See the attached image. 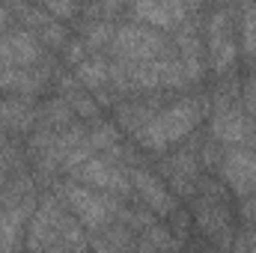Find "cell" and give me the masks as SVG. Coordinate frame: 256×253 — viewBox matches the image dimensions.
<instances>
[{"label": "cell", "instance_id": "6da1fadb", "mask_svg": "<svg viewBox=\"0 0 256 253\" xmlns=\"http://www.w3.org/2000/svg\"><path fill=\"white\" fill-rule=\"evenodd\" d=\"M84 224L63 206L57 194L42 196L36 212L27 220V238L24 248L30 250H84L90 248V238L84 236Z\"/></svg>", "mask_w": 256, "mask_h": 253}, {"label": "cell", "instance_id": "7a4b0ae2", "mask_svg": "<svg viewBox=\"0 0 256 253\" xmlns=\"http://www.w3.org/2000/svg\"><path fill=\"white\" fill-rule=\"evenodd\" d=\"M206 110H208L206 96H182L170 104H161L131 137L137 140V146H143L149 152H164V149L182 143L200 126Z\"/></svg>", "mask_w": 256, "mask_h": 253}, {"label": "cell", "instance_id": "3957f363", "mask_svg": "<svg viewBox=\"0 0 256 253\" xmlns=\"http://www.w3.org/2000/svg\"><path fill=\"white\" fill-rule=\"evenodd\" d=\"M226 185L214 179H196V206H194V224L196 230L214 244V248H232V212L226 206Z\"/></svg>", "mask_w": 256, "mask_h": 253}, {"label": "cell", "instance_id": "277c9868", "mask_svg": "<svg viewBox=\"0 0 256 253\" xmlns=\"http://www.w3.org/2000/svg\"><path fill=\"white\" fill-rule=\"evenodd\" d=\"M54 194L63 200V206L90 230V232H96V230L114 224L116 214H120V208H122L114 194L90 188V185H84V182H78V179H72V182H57Z\"/></svg>", "mask_w": 256, "mask_h": 253}, {"label": "cell", "instance_id": "5b68a950", "mask_svg": "<svg viewBox=\"0 0 256 253\" xmlns=\"http://www.w3.org/2000/svg\"><path fill=\"white\" fill-rule=\"evenodd\" d=\"M170 51H173L170 39H167L158 27H149V24H143V21L116 27L114 42H110V54H114L116 60H131V63L158 60V57H164V54H170Z\"/></svg>", "mask_w": 256, "mask_h": 253}, {"label": "cell", "instance_id": "8992f818", "mask_svg": "<svg viewBox=\"0 0 256 253\" xmlns=\"http://www.w3.org/2000/svg\"><path fill=\"white\" fill-rule=\"evenodd\" d=\"M72 179L90 185V188H98L104 194H114V196H128L131 194V173L126 167L116 164V158L110 155H90L80 167L72 170Z\"/></svg>", "mask_w": 256, "mask_h": 253}, {"label": "cell", "instance_id": "52a82bcc", "mask_svg": "<svg viewBox=\"0 0 256 253\" xmlns=\"http://www.w3.org/2000/svg\"><path fill=\"white\" fill-rule=\"evenodd\" d=\"M218 173L236 196H256V149L230 146L218 164Z\"/></svg>", "mask_w": 256, "mask_h": 253}, {"label": "cell", "instance_id": "ba28073f", "mask_svg": "<svg viewBox=\"0 0 256 253\" xmlns=\"http://www.w3.org/2000/svg\"><path fill=\"white\" fill-rule=\"evenodd\" d=\"M206 42H208V63H212V72H214V74H226V72L236 66V57H238V48H236V36H232L226 9H214V12L208 15Z\"/></svg>", "mask_w": 256, "mask_h": 253}, {"label": "cell", "instance_id": "9c48e42d", "mask_svg": "<svg viewBox=\"0 0 256 253\" xmlns=\"http://www.w3.org/2000/svg\"><path fill=\"white\" fill-rule=\"evenodd\" d=\"M128 173H131V188L140 194L143 206L152 208L158 218H170V214L179 208V206H176V196L164 188V182H161L152 170H146V167H131Z\"/></svg>", "mask_w": 256, "mask_h": 253}, {"label": "cell", "instance_id": "30bf717a", "mask_svg": "<svg viewBox=\"0 0 256 253\" xmlns=\"http://www.w3.org/2000/svg\"><path fill=\"white\" fill-rule=\"evenodd\" d=\"M131 9L137 21L158 30H176L188 18L185 0H131Z\"/></svg>", "mask_w": 256, "mask_h": 253}, {"label": "cell", "instance_id": "8fae6325", "mask_svg": "<svg viewBox=\"0 0 256 253\" xmlns=\"http://www.w3.org/2000/svg\"><path fill=\"white\" fill-rule=\"evenodd\" d=\"M170 188L179 196H194L196 194V179H200V158H194V149H179L173 158L161 164Z\"/></svg>", "mask_w": 256, "mask_h": 253}, {"label": "cell", "instance_id": "7c38bea8", "mask_svg": "<svg viewBox=\"0 0 256 253\" xmlns=\"http://www.w3.org/2000/svg\"><path fill=\"white\" fill-rule=\"evenodd\" d=\"M173 48H176V54H179L182 66L188 68V78H191V84H194V80H200V78H202L200 30H196V24H194L191 18H185V21L176 27V42H173Z\"/></svg>", "mask_w": 256, "mask_h": 253}, {"label": "cell", "instance_id": "4fadbf2b", "mask_svg": "<svg viewBox=\"0 0 256 253\" xmlns=\"http://www.w3.org/2000/svg\"><path fill=\"white\" fill-rule=\"evenodd\" d=\"M36 114L39 108H33L30 96H12L6 102H0V126L18 134H27L36 128Z\"/></svg>", "mask_w": 256, "mask_h": 253}, {"label": "cell", "instance_id": "5bb4252c", "mask_svg": "<svg viewBox=\"0 0 256 253\" xmlns=\"http://www.w3.org/2000/svg\"><path fill=\"white\" fill-rule=\"evenodd\" d=\"M74 78H78L90 92L104 90V86H110V63H108L104 57H98V54L84 57L80 63L74 66Z\"/></svg>", "mask_w": 256, "mask_h": 253}, {"label": "cell", "instance_id": "9a60e30c", "mask_svg": "<svg viewBox=\"0 0 256 253\" xmlns=\"http://www.w3.org/2000/svg\"><path fill=\"white\" fill-rule=\"evenodd\" d=\"M90 143L96 146V152L102 155H110V158H126V149H122V134H120V126L114 122H96V126L86 131Z\"/></svg>", "mask_w": 256, "mask_h": 253}, {"label": "cell", "instance_id": "2e32d148", "mask_svg": "<svg viewBox=\"0 0 256 253\" xmlns=\"http://www.w3.org/2000/svg\"><path fill=\"white\" fill-rule=\"evenodd\" d=\"M72 120H74V108L66 102L63 96L45 102V104L39 108V114H36V126L39 128H51V131H57V128H68L72 126Z\"/></svg>", "mask_w": 256, "mask_h": 253}, {"label": "cell", "instance_id": "e0dca14e", "mask_svg": "<svg viewBox=\"0 0 256 253\" xmlns=\"http://www.w3.org/2000/svg\"><path fill=\"white\" fill-rule=\"evenodd\" d=\"M90 248H96V250H126V248H134V238H131V230L126 224H120V226L108 224V226L92 232Z\"/></svg>", "mask_w": 256, "mask_h": 253}, {"label": "cell", "instance_id": "ac0fdd59", "mask_svg": "<svg viewBox=\"0 0 256 253\" xmlns=\"http://www.w3.org/2000/svg\"><path fill=\"white\" fill-rule=\"evenodd\" d=\"M114 33H116V27L102 15V18H92V21H86V27H84V45L90 48V54H98V51H104V48H110V42H114Z\"/></svg>", "mask_w": 256, "mask_h": 253}, {"label": "cell", "instance_id": "d6986e66", "mask_svg": "<svg viewBox=\"0 0 256 253\" xmlns=\"http://www.w3.org/2000/svg\"><path fill=\"white\" fill-rule=\"evenodd\" d=\"M182 242L176 236H170V230L158 226V224H149L140 230V236L134 238V248L137 250H167V248H179Z\"/></svg>", "mask_w": 256, "mask_h": 253}, {"label": "cell", "instance_id": "ffe728a7", "mask_svg": "<svg viewBox=\"0 0 256 253\" xmlns=\"http://www.w3.org/2000/svg\"><path fill=\"white\" fill-rule=\"evenodd\" d=\"M242 48L244 54H256V3L242 0Z\"/></svg>", "mask_w": 256, "mask_h": 253}, {"label": "cell", "instance_id": "44dd1931", "mask_svg": "<svg viewBox=\"0 0 256 253\" xmlns=\"http://www.w3.org/2000/svg\"><path fill=\"white\" fill-rule=\"evenodd\" d=\"M244 110L256 120V74H250L244 84Z\"/></svg>", "mask_w": 256, "mask_h": 253}, {"label": "cell", "instance_id": "7402d4cb", "mask_svg": "<svg viewBox=\"0 0 256 253\" xmlns=\"http://www.w3.org/2000/svg\"><path fill=\"white\" fill-rule=\"evenodd\" d=\"M236 250H256V230H242L238 238H232Z\"/></svg>", "mask_w": 256, "mask_h": 253}, {"label": "cell", "instance_id": "603a6c76", "mask_svg": "<svg viewBox=\"0 0 256 253\" xmlns=\"http://www.w3.org/2000/svg\"><path fill=\"white\" fill-rule=\"evenodd\" d=\"M126 3H128V0H98V6H102V15H104V18H108V15H114V12H120Z\"/></svg>", "mask_w": 256, "mask_h": 253}, {"label": "cell", "instance_id": "cb8c5ba5", "mask_svg": "<svg viewBox=\"0 0 256 253\" xmlns=\"http://www.w3.org/2000/svg\"><path fill=\"white\" fill-rule=\"evenodd\" d=\"M9 21H12V15H9V9L6 6H0V33L9 27Z\"/></svg>", "mask_w": 256, "mask_h": 253}, {"label": "cell", "instance_id": "d4e9b609", "mask_svg": "<svg viewBox=\"0 0 256 253\" xmlns=\"http://www.w3.org/2000/svg\"><path fill=\"white\" fill-rule=\"evenodd\" d=\"M6 176H9V161L0 158V190H3V185H6Z\"/></svg>", "mask_w": 256, "mask_h": 253}, {"label": "cell", "instance_id": "484cf974", "mask_svg": "<svg viewBox=\"0 0 256 253\" xmlns=\"http://www.w3.org/2000/svg\"><path fill=\"white\" fill-rule=\"evenodd\" d=\"M202 3H206V0H185V6H188V12H191V9H200Z\"/></svg>", "mask_w": 256, "mask_h": 253}, {"label": "cell", "instance_id": "4316f807", "mask_svg": "<svg viewBox=\"0 0 256 253\" xmlns=\"http://www.w3.org/2000/svg\"><path fill=\"white\" fill-rule=\"evenodd\" d=\"M254 57H256V54H254Z\"/></svg>", "mask_w": 256, "mask_h": 253}]
</instances>
